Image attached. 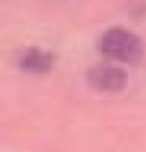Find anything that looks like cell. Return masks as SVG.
Instances as JSON below:
<instances>
[{
    "label": "cell",
    "mask_w": 146,
    "mask_h": 152,
    "mask_svg": "<svg viewBox=\"0 0 146 152\" xmlns=\"http://www.w3.org/2000/svg\"><path fill=\"white\" fill-rule=\"evenodd\" d=\"M100 52L108 56L110 60L118 62H136L144 54V46L134 32L126 28H110L100 38Z\"/></svg>",
    "instance_id": "1"
},
{
    "label": "cell",
    "mask_w": 146,
    "mask_h": 152,
    "mask_svg": "<svg viewBox=\"0 0 146 152\" xmlns=\"http://www.w3.org/2000/svg\"><path fill=\"white\" fill-rule=\"evenodd\" d=\"M88 82L102 92H118L126 86V72L112 62H102L88 70Z\"/></svg>",
    "instance_id": "2"
},
{
    "label": "cell",
    "mask_w": 146,
    "mask_h": 152,
    "mask_svg": "<svg viewBox=\"0 0 146 152\" xmlns=\"http://www.w3.org/2000/svg\"><path fill=\"white\" fill-rule=\"evenodd\" d=\"M54 56L48 50H42L38 46H32L20 52L18 56V66L26 74H48L52 70Z\"/></svg>",
    "instance_id": "3"
}]
</instances>
